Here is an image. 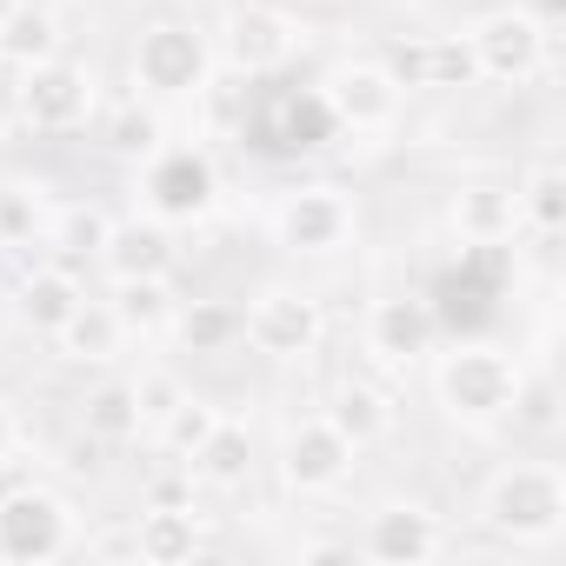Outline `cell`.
<instances>
[{
	"label": "cell",
	"instance_id": "6da1fadb",
	"mask_svg": "<svg viewBox=\"0 0 566 566\" xmlns=\"http://www.w3.org/2000/svg\"><path fill=\"white\" fill-rule=\"evenodd\" d=\"M433 407L460 427V433H493L500 420L520 413L526 394V367L513 347L500 340H460V347H433Z\"/></svg>",
	"mask_w": 566,
	"mask_h": 566
},
{
	"label": "cell",
	"instance_id": "7a4b0ae2",
	"mask_svg": "<svg viewBox=\"0 0 566 566\" xmlns=\"http://www.w3.org/2000/svg\"><path fill=\"white\" fill-rule=\"evenodd\" d=\"M473 520L500 546L546 553L559 539V526H566V473H559V460H500L480 480Z\"/></svg>",
	"mask_w": 566,
	"mask_h": 566
},
{
	"label": "cell",
	"instance_id": "3957f363",
	"mask_svg": "<svg viewBox=\"0 0 566 566\" xmlns=\"http://www.w3.org/2000/svg\"><path fill=\"white\" fill-rule=\"evenodd\" d=\"M213 34L200 28V21H180V14H167V21H147L140 34H134V54H127V74H134V94H147V101H160V107H174V101H200L207 87H213Z\"/></svg>",
	"mask_w": 566,
	"mask_h": 566
},
{
	"label": "cell",
	"instance_id": "277c9868",
	"mask_svg": "<svg viewBox=\"0 0 566 566\" xmlns=\"http://www.w3.org/2000/svg\"><path fill=\"white\" fill-rule=\"evenodd\" d=\"M240 340L280 367H301L321 354L327 340V307L314 287H301V280H260V287L240 301Z\"/></svg>",
	"mask_w": 566,
	"mask_h": 566
},
{
	"label": "cell",
	"instance_id": "5b68a950",
	"mask_svg": "<svg viewBox=\"0 0 566 566\" xmlns=\"http://www.w3.org/2000/svg\"><path fill=\"white\" fill-rule=\"evenodd\" d=\"M81 553V513L67 493L41 480L0 486V566H48Z\"/></svg>",
	"mask_w": 566,
	"mask_h": 566
},
{
	"label": "cell",
	"instance_id": "8992f818",
	"mask_svg": "<svg viewBox=\"0 0 566 566\" xmlns=\"http://www.w3.org/2000/svg\"><path fill=\"white\" fill-rule=\"evenodd\" d=\"M301 48H307V28L280 0H233L213 28V61L240 81H273L280 67L301 61Z\"/></svg>",
	"mask_w": 566,
	"mask_h": 566
},
{
	"label": "cell",
	"instance_id": "52a82bcc",
	"mask_svg": "<svg viewBox=\"0 0 566 566\" xmlns=\"http://www.w3.org/2000/svg\"><path fill=\"white\" fill-rule=\"evenodd\" d=\"M266 233H273L280 253H294V260H334L360 233V207L334 180H301V187H287L266 207Z\"/></svg>",
	"mask_w": 566,
	"mask_h": 566
},
{
	"label": "cell",
	"instance_id": "ba28073f",
	"mask_svg": "<svg viewBox=\"0 0 566 566\" xmlns=\"http://www.w3.org/2000/svg\"><path fill=\"white\" fill-rule=\"evenodd\" d=\"M140 174V207L167 227H207L220 213V160L207 147H187V140H167L154 160L134 167Z\"/></svg>",
	"mask_w": 566,
	"mask_h": 566
},
{
	"label": "cell",
	"instance_id": "9c48e42d",
	"mask_svg": "<svg viewBox=\"0 0 566 566\" xmlns=\"http://www.w3.org/2000/svg\"><path fill=\"white\" fill-rule=\"evenodd\" d=\"M360 467V447L327 420V413H301L280 427L273 440V480L287 486L294 500H334Z\"/></svg>",
	"mask_w": 566,
	"mask_h": 566
},
{
	"label": "cell",
	"instance_id": "30bf717a",
	"mask_svg": "<svg viewBox=\"0 0 566 566\" xmlns=\"http://www.w3.org/2000/svg\"><path fill=\"white\" fill-rule=\"evenodd\" d=\"M460 48H467L473 81H486V87H533L553 67V34L539 21H526L513 0H506V8H493V14H480L460 34Z\"/></svg>",
	"mask_w": 566,
	"mask_h": 566
},
{
	"label": "cell",
	"instance_id": "8fae6325",
	"mask_svg": "<svg viewBox=\"0 0 566 566\" xmlns=\"http://www.w3.org/2000/svg\"><path fill=\"white\" fill-rule=\"evenodd\" d=\"M321 107L347 134H394L407 114V87L380 54H354V61H334L321 74Z\"/></svg>",
	"mask_w": 566,
	"mask_h": 566
},
{
	"label": "cell",
	"instance_id": "7c38bea8",
	"mask_svg": "<svg viewBox=\"0 0 566 566\" xmlns=\"http://www.w3.org/2000/svg\"><path fill=\"white\" fill-rule=\"evenodd\" d=\"M101 107V87H94V67L54 54V61H34L14 74V114L21 127L34 134H81Z\"/></svg>",
	"mask_w": 566,
	"mask_h": 566
},
{
	"label": "cell",
	"instance_id": "4fadbf2b",
	"mask_svg": "<svg viewBox=\"0 0 566 566\" xmlns=\"http://www.w3.org/2000/svg\"><path fill=\"white\" fill-rule=\"evenodd\" d=\"M447 546H453L447 513H440L433 500H413V493L380 500V506L360 520V539H354V553L374 559V566H427V559H440Z\"/></svg>",
	"mask_w": 566,
	"mask_h": 566
},
{
	"label": "cell",
	"instance_id": "5bb4252c",
	"mask_svg": "<svg viewBox=\"0 0 566 566\" xmlns=\"http://www.w3.org/2000/svg\"><path fill=\"white\" fill-rule=\"evenodd\" d=\"M360 347H367V360L387 367V374L420 367V360L440 347V314H433V301H427V294H380V301L367 307V321H360Z\"/></svg>",
	"mask_w": 566,
	"mask_h": 566
},
{
	"label": "cell",
	"instance_id": "9a60e30c",
	"mask_svg": "<svg viewBox=\"0 0 566 566\" xmlns=\"http://www.w3.org/2000/svg\"><path fill=\"white\" fill-rule=\"evenodd\" d=\"M94 266H101L107 280H174V266H180V227L154 220L147 207L114 213L107 247H101Z\"/></svg>",
	"mask_w": 566,
	"mask_h": 566
},
{
	"label": "cell",
	"instance_id": "2e32d148",
	"mask_svg": "<svg viewBox=\"0 0 566 566\" xmlns=\"http://www.w3.org/2000/svg\"><path fill=\"white\" fill-rule=\"evenodd\" d=\"M81 301H87V280H81V266H67V260H34V266L14 280V321H21L28 334H41V340H54V334L74 321Z\"/></svg>",
	"mask_w": 566,
	"mask_h": 566
},
{
	"label": "cell",
	"instance_id": "e0dca14e",
	"mask_svg": "<svg viewBox=\"0 0 566 566\" xmlns=\"http://www.w3.org/2000/svg\"><path fill=\"white\" fill-rule=\"evenodd\" d=\"M447 227L460 247H506L520 233V200H513V180H467L453 187L447 200Z\"/></svg>",
	"mask_w": 566,
	"mask_h": 566
},
{
	"label": "cell",
	"instance_id": "ac0fdd59",
	"mask_svg": "<svg viewBox=\"0 0 566 566\" xmlns=\"http://www.w3.org/2000/svg\"><path fill=\"white\" fill-rule=\"evenodd\" d=\"M160 340L193 360H220L240 347V301H174Z\"/></svg>",
	"mask_w": 566,
	"mask_h": 566
},
{
	"label": "cell",
	"instance_id": "d6986e66",
	"mask_svg": "<svg viewBox=\"0 0 566 566\" xmlns=\"http://www.w3.org/2000/svg\"><path fill=\"white\" fill-rule=\"evenodd\" d=\"M321 413H327V420L360 447V453H367V447H380V440L394 433V394H387L380 380H367V374H340Z\"/></svg>",
	"mask_w": 566,
	"mask_h": 566
},
{
	"label": "cell",
	"instance_id": "ffe728a7",
	"mask_svg": "<svg viewBox=\"0 0 566 566\" xmlns=\"http://www.w3.org/2000/svg\"><path fill=\"white\" fill-rule=\"evenodd\" d=\"M127 321L114 314V301H81L74 307V321L54 334V347H61V360H74V367H114L120 354H127Z\"/></svg>",
	"mask_w": 566,
	"mask_h": 566
},
{
	"label": "cell",
	"instance_id": "44dd1931",
	"mask_svg": "<svg viewBox=\"0 0 566 566\" xmlns=\"http://www.w3.org/2000/svg\"><path fill=\"white\" fill-rule=\"evenodd\" d=\"M187 473H193L200 486H213V493H240V486L253 480V427L233 420V413H220L213 433L200 440V453L187 460Z\"/></svg>",
	"mask_w": 566,
	"mask_h": 566
},
{
	"label": "cell",
	"instance_id": "7402d4cb",
	"mask_svg": "<svg viewBox=\"0 0 566 566\" xmlns=\"http://www.w3.org/2000/svg\"><path fill=\"white\" fill-rule=\"evenodd\" d=\"M101 147H107L114 160H127V167L154 160V154L167 147V107H160V101H147V94H127V101L107 114Z\"/></svg>",
	"mask_w": 566,
	"mask_h": 566
},
{
	"label": "cell",
	"instance_id": "603a6c76",
	"mask_svg": "<svg viewBox=\"0 0 566 566\" xmlns=\"http://www.w3.org/2000/svg\"><path fill=\"white\" fill-rule=\"evenodd\" d=\"M134 553L147 566H187V559H200V520H193V506H147L134 520Z\"/></svg>",
	"mask_w": 566,
	"mask_h": 566
},
{
	"label": "cell",
	"instance_id": "cb8c5ba5",
	"mask_svg": "<svg viewBox=\"0 0 566 566\" xmlns=\"http://www.w3.org/2000/svg\"><path fill=\"white\" fill-rule=\"evenodd\" d=\"M513 200H520V233H539L553 240L566 227V167L553 154H539L520 180H513Z\"/></svg>",
	"mask_w": 566,
	"mask_h": 566
},
{
	"label": "cell",
	"instance_id": "d4e9b609",
	"mask_svg": "<svg viewBox=\"0 0 566 566\" xmlns=\"http://www.w3.org/2000/svg\"><path fill=\"white\" fill-rule=\"evenodd\" d=\"M107 227H114V213H107L101 200H67V207L48 213V247H54V260H67V266H94L101 247H107Z\"/></svg>",
	"mask_w": 566,
	"mask_h": 566
},
{
	"label": "cell",
	"instance_id": "484cf974",
	"mask_svg": "<svg viewBox=\"0 0 566 566\" xmlns=\"http://www.w3.org/2000/svg\"><path fill=\"white\" fill-rule=\"evenodd\" d=\"M54 54H61V14L41 8V0H14V14L0 21V61L21 74V67L54 61Z\"/></svg>",
	"mask_w": 566,
	"mask_h": 566
},
{
	"label": "cell",
	"instance_id": "4316f807",
	"mask_svg": "<svg viewBox=\"0 0 566 566\" xmlns=\"http://www.w3.org/2000/svg\"><path fill=\"white\" fill-rule=\"evenodd\" d=\"M81 427H87V440H107V447H127V440H140L134 380H101V387L81 400Z\"/></svg>",
	"mask_w": 566,
	"mask_h": 566
},
{
	"label": "cell",
	"instance_id": "83f0119b",
	"mask_svg": "<svg viewBox=\"0 0 566 566\" xmlns=\"http://www.w3.org/2000/svg\"><path fill=\"white\" fill-rule=\"evenodd\" d=\"M107 301H114V314L127 321V334H140V340H160V327H167V314H174V280H107Z\"/></svg>",
	"mask_w": 566,
	"mask_h": 566
},
{
	"label": "cell",
	"instance_id": "f1b7e54d",
	"mask_svg": "<svg viewBox=\"0 0 566 566\" xmlns=\"http://www.w3.org/2000/svg\"><path fill=\"white\" fill-rule=\"evenodd\" d=\"M48 187L28 180H0V247H34L48 240Z\"/></svg>",
	"mask_w": 566,
	"mask_h": 566
},
{
	"label": "cell",
	"instance_id": "f546056e",
	"mask_svg": "<svg viewBox=\"0 0 566 566\" xmlns=\"http://www.w3.org/2000/svg\"><path fill=\"white\" fill-rule=\"evenodd\" d=\"M220 413H227V407H213V400H200V394L187 387V400H180V407H174V413H167V420H160V427L147 433V440H154L160 453H174V460L187 467V460L200 453V440L213 433V420H220Z\"/></svg>",
	"mask_w": 566,
	"mask_h": 566
},
{
	"label": "cell",
	"instance_id": "4dcf8cb0",
	"mask_svg": "<svg viewBox=\"0 0 566 566\" xmlns=\"http://www.w3.org/2000/svg\"><path fill=\"white\" fill-rule=\"evenodd\" d=\"M127 380H134L140 433H154V427H160V420H167V413H174V407L187 400V380H180L174 367H160V360H154V367H140V374H127Z\"/></svg>",
	"mask_w": 566,
	"mask_h": 566
},
{
	"label": "cell",
	"instance_id": "1f68e13d",
	"mask_svg": "<svg viewBox=\"0 0 566 566\" xmlns=\"http://www.w3.org/2000/svg\"><path fill=\"white\" fill-rule=\"evenodd\" d=\"M81 553H94V559H140V553H134V526H114V533H101V539H81Z\"/></svg>",
	"mask_w": 566,
	"mask_h": 566
},
{
	"label": "cell",
	"instance_id": "d6a6232c",
	"mask_svg": "<svg viewBox=\"0 0 566 566\" xmlns=\"http://www.w3.org/2000/svg\"><path fill=\"white\" fill-rule=\"evenodd\" d=\"M14 447H21V407L0 394V460H14Z\"/></svg>",
	"mask_w": 566,
	"mask_h": 566
},
{
	"label": "cell",
	"instance_id": "836d02e7",
	"mask_svg": "<svg viewBox=\"0 0 566 566\" xmlns=\"http://www.w3.org/2000/svg\"><path fill=\"white\" fill-rule=\"evenodd\" d=\"M513 8H520V14H526V21H539V28H546V34H553V28H559V21H566V0H513Z\"/></svg>",
	"mask_w": 566,
	"mask_h": 566
},
{
	"label": "cell",
	"instance_id": "e575fe53",
	"mask_svg": "<svg viewBox=\"0 0 566 566\" xmlns=\"http://www.w3.org/2000/svg\"><path fill=\"white\" fill-rule=\"evenodd\" d=\"M8 14H14V0H0V21H8Z\"/></svg>",
	"mask_w": 566,
	"mask_h": 566
},
{
	"label": "cell",
	"instance_id": "d590c367",
	"mask_svg": "<svg viewBox=\"0 0 566 566\" xmlns=\"http://www.w3.org/2000/svg\"><path fill=\"white\" fill-rule=\"evenodd\" d=\"M0 67H8V61H0Z\"/></svg>",
	"mask_w": 566,
	"mask_h": 566
}]
</instances>
